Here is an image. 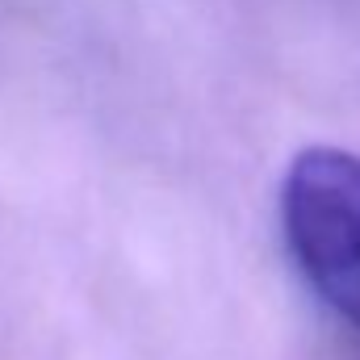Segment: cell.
<instances>
[{"instance_id": "6da1fadb", "label": "cell", "mask_w": 360, "mask_h": 360, "mask_svg": "<svg viewBox=\"0 0 360 360\" xmlns=\"http://www.w3.org/2000/svg\"><path fill=\"white\" fill-rule=\"evenodd\" d=\"M285 243L306 285L360 327V155L306 147L281 184Z\"/></svg>"}]
</instances>
